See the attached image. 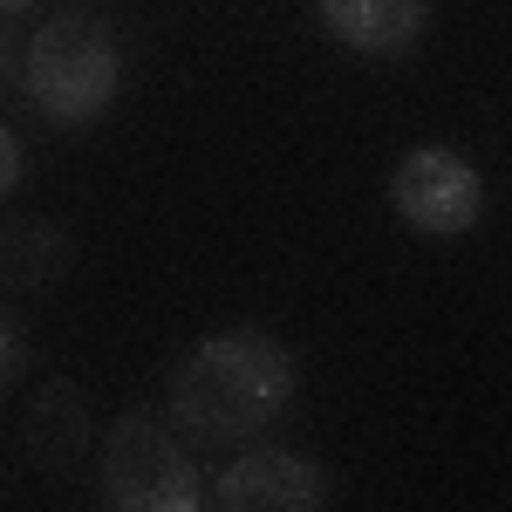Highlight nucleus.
Segmentation results:
<instances>
[{
    "mask_svg": "<svg viewBox=\"0 0 512 512\" xmlns=\"http://www.w3.org/2000/svg\"><path fill=\"white\" fill-rule=\"evenodd\" d=\"M21 7H35V0H0V14H21Z\"/></svg>",
    "mask_w": 512,
    "mask_h": 512,
    "instance_id": "9b49d317",
    "label": "nucleus"
},
{
    "mask_svg": "<svg viewBox=\"0 0 512 512\" xmlns=\"http://www.w3.org/2000/svg\"><path fill=\"white\" fill-rule=\"evenodd\" d=\"M212 512H315L328 506V472L301 451H239L226 472L205 485Z\"/></svg>",
    "mask_w": 512,
    "mask_h": 512,
    "instance_id": "39448f33",
    "label": "nucleus"
},
{
    "mask_svg": "<svg viewBox=\"0 0 512 512\" xmlns=\"http://www.w3.org/2000/svg\"><path fill=\"white\" fill-rule=\"evenodd\" d=\"M315 14L355 55H403V48H417L424 21H431L424 0H315Z\"/></svg>",
    "mask_w": 512,
    "mask_h": 512,
    "instance_id": "423d86ee",
    "label": "nucleus"
},
{
    "mask_svg": "<svg viewBox=\"0 0 512 512\" xmlns=\"http://www.w3.org/2000/svg\"><path fill=\"white\" fill-rule=\"evenodd\" d=\"M0 69H7V41H0Z\"/></svg>",
    "mask_w": 512,
    "mask_h": 512,
    "instance_id": "f8f14e48",
    "label": "nucleus"
},
{
    "mask_svg": "<svg viewBox=\"0 0 512 512\" xmlns=\"http://www.w3.org/2000/svg\"><path fill=\"white\" fill-rule=\"evenodd\" d=\"M21 89L48 123L62 130H82V123L110 117L123 89V48L103 21H48L35 41H28V62H21Z\"/></svg>",
    "mask_w": 512,
    "mask_h": 512,
    "instance_id": "f03ea898",
    "label": "nucleus"
},
{
    "mask_svg": "<svg viewBox=\"0 0 512 512\" xmlns=\"http://www.w3.org/2000/svg\"><path fill=\"white\" fill-rule=\"evenodd\" d=\"M294 355L280 349L267 328H226V335H205L178 376H171V417L185 424L192 444L205 451H233L246 437H260L280 410L294 403Z\"/></svg>",
    "mask_w": 512,
    "mask_h": 512,
    "instance_id": "f257e3e1",
    "label": "nucleus"
},
{
    "mask_svg": "<svg viewBox=\"0 0 512 512\" xmlns=\"http://www.w3.org/2000/svg\"><path fill=\"white\" fill-rule=\"evenodd\" d=\"M390 205L410 233L424 239H465L485 219V178L472 171V158L444 151V144H424L396 164L390 178Z\"/></svg>",
    "mask_w": 512,
    "mask_h": 512,
    "instance_id": "20e7f679",
    "label": "nucleus"
},
{
    "mask_svg": "<svg viewBox=\"0 0 512 512\" xmlns=\"http://www.w3.org/2000/svg\"><path fill=\"white\" fill-rule=\"evenodd\" d=\"M103 499L117 512H198V485L185 444L151 417H117L103 437Z\"/></svg>",
    "mask_w": 512,
    "mask_h": 512,
    "instance_id": "7ed1b4c3",
    "label": "nucleus"
},
{
    "mask_svg": "<svg viewBox=\"0 0 512 512\" xmlns=\"http://www.w3.org/2000/svg\"><path fill=\"white\" fill-rule=\"evenodd\" d=\"M21 369H28V342H21V328L0 315V396L21 383Z\"/></svg>",
    "mask_w": 512,
    "mask_h": 512,
    "instance_id": "1a4fd4ad",
    "label": "nucleus"
},
{
    "mask_svg": "<svg viewBox=\"0 0 512 512\" xmlns=\"http://www.w3.org/2000/svg\"><path fill=\"white\" fill-rule=\"evenodd\" d=\"M69 267V239L55 233L48 219H28V226H0V294H35Z\"/></svg>",
    "mask_w": 512,
    "mask_h": 512,
    "instance_id": "0eeeda50",
    "label": "nucleus"
},
{
    "mask_svg": "<svg viewBox=\"0 0 512 512\" xmlns=\"http://www.w3.org/2000/svg\"><path fill=\"white\" fill-rule=\"evenodd\" d=\"M21 171H28V158H21V144H14V130H0V198L21 185Z\"/></svg>",
    "mask_w": 512,
    "mask_h": 512,
    "instance_id": "9d476101",
    "label": "nucleus"
},
{
    "mask_svg": "<svg viewBox=\"0 0 512 512\" xmlns=\"http://www.w3.org/2000/svg\"><path fill=\"white\" fill-rule=\"evenodd\" d=\"M28 437H35V458L41 465H69L89 437V417H82V396L76 390H41L35 410H28Z\"/></svg>",
    "mask_w": 512,
    "mask_h": 512,
    "instance_id": "6e6552de",
    "label": "nucleus"
}]
</instances>
